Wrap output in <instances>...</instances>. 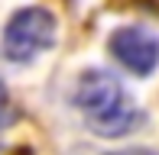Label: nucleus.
Masks as SVG:
<instances>
[{
	"mask_svg": "<svg viewBox=\"0 0 159 155\" xmlns=\"http://www.w3.org/2000/svg\"><path fill=\"white\" fill-rule=\"evenodd\" d=\"M71 103L84 113L91 132H98L104 139L127 136L133 129V123L140 119L133 100L120 87V81L104 68H88V71L78 74L75 90H71Z\"/></svg>",
	"mask_w": 159,
	"mask_h": 155,
	"instance_id": "obj_1",
	"label": "nucleus"
},
{
	"mask_svg": "<svg viewBox=\"0 0 159 155\" xmlns=\"http://www.w3.org/2000/svg\"><path fill=\"white\" fill-rule=\"evenodd\" d=\"M107 155H159L153 149H120V152H107Z\"/></svg>",
	"mask_w": 159,
	"mask_h": 155,
	"instance_id": "obj_4",
	"label": "nucleus"
},
{
	"mask_svg": "<svg viewBox=\"0 0 159 155\" xmlns=\"http://www.w3.org/2000/svg\"><path fill=\"white\" fill-rule=\"evenodd\" d=\"M59 19L46 6H23L3 26V58L13 65H30L55 45Z\"/></svg>",
	"mask_w": 159,
	"mask_h": 155,
	"instance_id": "obj_2",
	"label": "nucleus"
},
{
	"mask_svg": "<svg viewBox=\"0 0 159 155\" xmlns=\"http://www.w3.org/2000/svg\"><path fill=\"white\" fill-rule=\"evenodd\" d=\"M107 52L130 74H153L159 68V36L146 26H117L107 36Z\"/></svg>",
	"mask_w": 159,
	"mask_h": 155,
	"instance_id": "obj_3",
	"label": "nucleus"
},
{
	"mask_svg": "<svg viewBox=\"0 0 159 155\" xmlns=\"http://www.w3.org/2000/svg\"><path fill=\"white\" fill-rule=\"evenodd\" d=\"M16 155H33V152H16Z\"/></svg>",
	"mask_w": 159,
	"mask_h": 155,
	"instance_id": "obj_6",
	"label": "nucleus"
},
{
	"mask_svg": "<svg viewBox=\"0 0 159 155\" xmlns=\"http://www.w3.org/2000/svg\"><path fill=\"white\" fill-rule=\"evenodd\" d=\"M3 110H7V87H3V81H0V116H3Z\"/></svg>",
	"mask_w": 159,
	"mask_h": 155,
	"instance_id": "obj_5",
	"label": "nucleus"
}]
</instances>
